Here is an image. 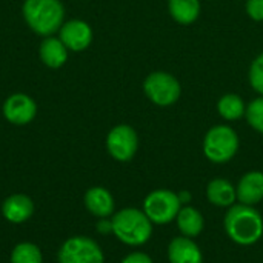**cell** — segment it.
Wrapping results in <instances>:
<instances>
[{
  "instance_id": "1",
  "label": "cell",
  "mask_w": 263,
  "mask_h": 263,
  "mask_svg": "<svg viewBox=\"0 0 263 263\" xmlns=\"http://www.w3.org/2000/svg\"><path fill=\"white\" fill-rule=\"evenodd\" d=\"M223 228L236 245L251 247L263 237V217L256 206L236 203L228 208L223 219Z\"/></svg>"
},
{
  "instance_id": "2",
  "label": "cell",
  "mask_w": 263,
  "mask_h": 263,
  "mask_svg": "<svg viewBox=\"0 0 263 263\" xmlns=\"http://www.w3.org/2000/svg\"><path fill=\"white\" fill-rule=\"evenodd\" d=\"M112 234L128 247H142L153 237V222L139 208H123L111 216Z\"/></svg>"
},
{
  "instance_id": "3",
  "label": "cell",
  "mask_w": 263,
  "mask_h": 263,
  "mask_svg": "<svg viewBox=\"0 0 263 263\" xmlns=\"http://www.w3.org/2000/svg\"><path fill=\"white\" fill-rule=\"evenodd\" d=\"M22 14L26 25L43 37L59 32L65 23V8L60 0H25Z\"/></svg>"
},
{
  "instance_id": "4",
  "label": "cell",
  "mask_w": 263,
  "mask_h": 263,
  "mask_svg": "<svg viewBox=\"0 0 263 263\" xmlns=\"http://www.w3.org/2000/svg\"><path fill=\"white\" fill-rule=\"evenodd\" d=\"M240 140L234 128L230 125H214L211 126L202 142V149L205 157L216 165L231 162L239 153Z\"/></svg>"
},
{
  "instance_id": "5",
  "label": "cell",
  "mask_w": 263,
  "mask_h": 263,
  "mask_svg": "<svg viewBox=\"0 0 263 263\" xmlns=\"http://www.w3.org/2000/svg\"><path fill=\"white\" fill-rule=\"evenodd\" d=\"M143 92L151 103L166 108L179 102L182 96V85L171 72L153 71L143 80Z\"/></svg>"
},
{
  "instance_id": "6",
  "label": "cell",
  "mask_w": 263,
  "mask_h": 263,
  "mask_svg": "<svg viewBox=\"0 0 263 263\" xmlns=\"http://www.w3.org/2000/svg\"><path fill=\"white\" fill-rule=\"evenodd\" d=\"M182 202L179 194L171 190H154L143 200V213L153 222V225H166L176 220Z\"/></svg>"
},
{
  "instance_id": "7",
  "label": "cell",
  "mask_w": 263,
  "mask_h": 263,
  "mask_svg": "<svg viewBox=\"0 0 263 263\" xmlns=\"http://www.w3.org/2000/svg\"><path fill=\"white\" fill-rule=\"evenodd\" d=\"M57 257L59 263H105L100 245L85 236H74L65 240Z\"/></svg>"
},
{
  "instance_id": "8",
  "label": "cell",
  "mask_w": 263,
  "mask_h": 263,
  "mask_svg": "<svg viewBox=\"0 0 263 263\" xmlns=\"http://www.w3.org/2000/svg\"><path fill=\"white\" fill-rule=\"evenodd\" d=\"M106 149L117 162L133 160L139 149L137 131L126 123L116 125L106 136Z\"/></svg>"
},
{
  "instance_id": "9",
  "label": "cell",
  "mask_w": 263,
  "mask_h": 263,
  "mask_svg": "<svg viewBox=\"0 0 263 263\" xmlns=\"http://www.w3.org/2000/svg\"><path fill=\"white\" fill-rule=\"evenodd\" d=\"M37 114V105L32 97L23 92H17L9 96L3 103V116L5 119L17 126L28 125L34 120Z\"/></svg>"
},
{
  "instance_id": "10",
  "label": "cell",
  "mask_w": 263,
  "mask_h": 263,
  "mask_svg": "<svg viewBox=\"0 0 263 263\" xmlns=\"http://www.w3.org/2000/svg\"><path fill=\"white\" fill-rule=\"evenodd\" d=\"M59 39L68 48V51L82 52L92 42V28L89 26L88 22L80 20V18H74V20L65 22L60 26Z\"/></svg>"
},
{
  "instance_id": "11",
  "label": "cell",
  "mask_w": 263,
  "mask_h": 263,
  "mask_svg": "<svg viewBox=\"0 0 263 263\" xmlns=\"http://www.w3.org/2000/svg\"><path fill=\"white\" fill-rule=\"evenodd\" d=\"M237 202L248 206H256L263 200V173L248 171L236 185Z\"/></svg>"
},
{
  "instance_id": "12",
  "label": "cell",
  "mask_w": 263,
  "mask_h": 263,
  "mask_svg": "<svg viewBox=\"0 0 263 263\" xmlns=\"http://www.w3.org/2000/svg\"><path fill=\"white\" fill-rule=\"evenodd\" d=\"M170 263H203V254L200 247L190 237H174L168 245Z\"/></svg>"
},
{
  "instance_id": "13",
  "label": "cell",
  "mask_w": 263,
  "mask_h": 263,
  "mask_svg": "<svg viewBox=\"0 0 263 263\" xmlns=\"http://www.w3.org/2000/svg\"><path fill=\"white\" fill-rule=\"evenodd\" d=\"M86 210L97 219H106L114 214V197L103 186H92L85 193L83 197Z\"/></svg>"
},
{
  "instance_id": "14",
  "label": "cell",
  "mask_w": 263,
  "mask_h": 263,
  "mask_svg": "<svg viewBox=\"0 0 263 263\" xmlns=\"http://www.w3.org/2000/svg\"><path fill=\"white\" fill-rule=\"evenodd\" d=\"M2 214L11 223H23L34 214V202L26 194H12L2 203Z\"/></svg>"
},
{
  "instance_id": "15",
  "label": "cell",
  "mask_w": 263,
  "mask_h": 263,
  "mask_svg": "<svg viewBox=\"0 0 263 263\" xmlns=\"http://www.w3.org/2000/svg\"><path fill=\"white\" fill-rule=\"evenodd\" d=\"M206 199L217 208H231L237 203L236 186L223 177H216L206 185Z\"/></svg>"
},
{
  "instance_id": "16",
  "label": "cell",
  "mask_w": 263,
  "mask_h": 263,
  "mask_svg": "<svg viewBox=\"0 0 263 263\" xmlns=\"http://www.w3.org/2000/svg\"><path fill=\"white\" fill-rule=\"evenodd\" d=\"M68 52L69 51L62 43V40L59 37H52V35L45 37L39 48V55H40L42 63L51 69L62 68L68 60Z\"/></svg>"
},
{
  "instance_id": "17",
  "label": "cell",
  "mask_w": 263,
  "mask_h": 263,
  "mask_svg": "<svg viewBox=\"0 0 263 263\" xmlns=\"http://www.w3.org/2000/svg\"><path fill=\"white\" fill-rule=\"evenodd\" d=\"M176 223L180 234L190 239H196L197 236H200L205 228V219L202 213L191 205H183L180 208L176 217Z\"/></svg>"
},
{
  "instance_id": "18",
  "label": "cell",
  "mask_w": 263,
  "mask_h": 263,
  "mask_svg": "<svg viewBox=\"0 0 263 263\" xmlns=\"http://www.w3.org/2000/svg\"><path fill=\"white\" fill-rule=\"evenodd\" d=\"M168 12L179 25L190 26L199 20L202 5L200 0H168Z\"/></svg>"
},
{
  "instance_id": "19",
  "label": "cell",
  "mask_w": 263,
  "mask_h": 263,
  "mask_svg": "<svg viewBox=\"0 0 263 263\" xmlns=\"http://www.w3.org/2000/svg\"><path fill=\"white\" fill-rule=\"evenodd\" d=\"M247 103L239 94L228 92L223 94L217 102V112L225 122H236L242 117H245Z\"/></svg>"
},
{
  "instance_id": "20",
  "label": "cell",
  "mask_w": 263,
  "mask_h": 263,
  "mask_svg": "<svg viewBox=\"0 0 263 263\" xmlns=\"http://www.w3.org/2000/svg\"><path fill=\"white\" fill-rule=\"evenodd\" d=\"M11 263H43V256L37 245L31 242H22L12 250Z\"/></svg>"
},
{
  "instance_id": "21",
  "label": "cell",
  "mask_w": 263,
  "mask_h": 263,
  "mask_svg": "<svg viewBox=\"0 0 263 263\" xmlns=\"http://www.w3.org/2000/svg\"><path fill=\"white\" fill-rule=\"evenodd\" d=\"M245 119L256 133L263 134V96L256 97L247 105Z\"/></svg>"
},
{
  "instance_id": "22",
  "label": "cell",
  "mask_w": 263,
  "mask_h": 263,
  "mask_svg": "<svg viewBox=\"0 0 263 263\" xmlns=\"http://www.w3.org/2000/svg\"><path fill=\"white\" fill-rule=\"evenodd\" d=\"M248 82L259 96H263V52L251 62L248 71Z\"/></svg>"
},
{
  "instance_id": "23",
  "label": "cell",
  "mask_w": 263,
  "mask_h": 263,
  "mask_svg": "<svg viewBox=\"0 0 263 263\" xmlns=\"http://www.w3.org/2000/svg\"><path fill=\"white\" fill-rule=\"evenodd\" d=\"M247 15L254 22H263V0H247Z\"/></svg>"
},
{
  "instance_id": "24",
  "label": "cell",
  "mask_w": 263,
  "mask_h": 263,
  "mask_svg": "<svg viewBox=\"0 0 263 263\" xmlns=\"http://www.w3.org/2000/svg\"><path fill=\"white\" fill-rule=\"evenodd\" d=\"M122 263H154L153 259L146 254V253H142V251H134L128 256H125L122 259Z\"/></svg>"
},
{
  "instance_id": "25",
  "label": "cell",
  "mask_w": 263,
  "mask_h": 263,
  "mask_svg": "<svg viewBox=\"0 0 263 263\" xmlns=\"http://www.w3.org/2000/svg\"><path fill=\"white\" fill-rule=\"evenodd\" d=\"M97 231L100 234H112V223H111V217L106 219H99L97 222Z\"/></svg>"
},
{
  "instance_id": "26",
  "label": "cell",
  "mask_w": 263,
  "mask_h": 263,
  "mask_svg": "<svg viewBox=\"0 0 263 263\" xmlns=\"http://www.w3.org/2000/svg\"><path fill=\"white\" fill-rule=\"evenodd\" d=\"M179 194V199H180V202H182V205H188L190 202H191V194L188 193V191H180V193H177Z\"/></svg>"
}]
</instances>
